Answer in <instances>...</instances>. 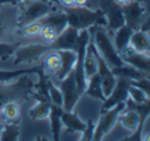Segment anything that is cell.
Masks as SVG:
<instances>
[{"instance_id":"603a6c76","label":"cell","mask_w":150,"mask_h":141,"mask_svg":"<svg viewBox=\"0 0 150 141\" xmlns=\"http://www.w3.org/2000/svg\"><path fill=\"white\" fill-rule=\"evenodd\" d=\"M86 93L93 99H98V100H104L105 96L103 93V87H101V81L98 74H94L87 79V85H86Z\"/></svg>"},{"instance_id":"e575fe53","label":"cell","mask_w":150,"mask_h":141,"mask_svg":"<svg viewBox=\"0 0 150 141\" xmlns=\"http://www.w3.org/2000/svg\"><path fill=\"white\" fill-rule=\"evenodd\" d=\"M94 128H96V126H94V121H93V120H88L87 123H86L84 130L81 131V138H80V140H83V141H90V140H93Z\"/></svg>"},{"instance_id":"836d02e7","label":"cell","mask_w":150,"mask_h":141,"mask_svg":"<svg viewBox=\"0 0 150 141\" xmlns=\"http://www.w3.org/2000/svg\"><path fill=\"white\" fill-rule=\"evenodd\" d=\"M131 85H133V86L139 87L140 90H143L144 93L149 96V92H150V81H149V76H146V78H140V79H135V81H131Z\"/></svg>"},{"instance_id":"6da1fadb","label":"cell","mask_w":150,"mask_h":141,"mask_svg":"<svg viewBox=\"0 0 150 141\" xmlns=\"http://www.w3.org/2000/svg\"><path fill=\"white\" fill-rule=\"evenodd\" d=\"M67 16V26L77 30L90 28L91 26L107 27V20L101 10H90L87 7H69L65 11Z\"/></svg>"},{"instance_id":"9a60e30c","label":"cell","mask_w":150,"mask_h":141,"mask_svg":"<svg viewBox=\"0 0 150 141\" xmlns=\"http://www.w3.org/2000/svg\"><path fill=\"white\" fill-rule=\"evenodd\" d=\"M97 49H96V45L93 40L90 38L87 47H86V54H84V59H83V69H84V75L86 79H88L90 76H93L94 74H97Z\"/></svg>"},{"instance_id":"d6986e66","label":"cell","mask_w":150,"mask_h":141,"mask_svg":"<svg viewBox=\"0 0 150 141\" xmlns=\"http://www.w3.org/2000/svg\"><path fill=\"white\" fill-rule=\"evenodd\" d=\"M35 97L38 99V102L34 104L33 107L30 109V117L33 120H44V119H48V114H49V110H51V104H49V100L39 96V94H35Z\"/></svg>"},{"instance_id":"5bb4252c","label":"cell","mask_w":150,"mask_h":141,"mask_svg":"<svg viewBox=\"0 0 150 141\" xmlns=\"http://www.w3.org/2000/svg\"><path fill=\"white\" fill-rule=\"evenodd\" d=\"M56 51L60 57V67H59V71L55 74V76L58 81H60L74 68L76 51H73V49H56Z\"/></svg>"},{"instance_id":"8992f818","label":"cell","mask_w":150,"mask_h":141,"mask_svg":"<svg viewBox=\"0 0 150 141\" xmlns=\"http://www.w3.org/2000/svg\"><path fill=\"white\" fill-rule=\"evenodd\" d=\"M121 9H122V14L125 19V24L129 26L132 30H137L140 23L147 17L146 7L136 0H131L129 3L121 6Z\"/></svg>"},{"instance_id":"44dd1931","label":"cell","mask_w":150,"mask_h":141,"mask_svg":"<svg viewBox=\"0 0 150 141\" xmlns=\"http://www.w3.org/2000/svg\"><path fill=\"white\" fill-rule=\"evenodd\" d=\"M1 116L4 121H13V123H18L20 117H21V107H20V103L16 100H10L4 103L1 109Z\"/></svg>"},{"instance_id":"5b68a950","label":"cell","mask_w":150,"mask_h":141,"mask_svg":"<svg viewBox=\"0 0 150 141\" xmlns=\"http://www.w3.org/2000/svg\"><path fill=\"white\" fill-rule=\"evenodd\" d=\"M117 121L125 130H128L131 133V135L128 138H125V140L135 141V140H140L142 138V130H143L144 124L140 123V114L137 113L135 109L125 107L119 113Z\"/></svg>"},{"instance_id":"7a4b0ae2","label":"cell","mask_w":150,"mask_h":141,"mask_svg":"<svg viewBox=\"0 0 150 141\" xmlns=\"http://www.w3.org/2000/svg\"><path fill=\"white\" fill-rule=\"evenodd\" d=\"M91 30L90 31V35H91V40L96 45V49L97 52L100 54V57L110 65L111 68H115V67H121L124 64V61L121 58V55L118 52L114 44H112L111 38L108 37L107 31H104L103 28L100 26H91Z\"/></svg>"},{"instance_id":"4dcf8cb0","label":"cell","mask_w":150,"mask_h":141,"mask_svg":"<svg viewBox=\"0 0 150 141\" xmlns=\"http://www.w3.org/2000/svg\"><path fill=\"white\" fill-rule=\"evenodd\" d=\"M42 27H44V26L41 24L39 20L27 23V24L23 26V34H24V35H28V37H35V35H39Z\"/></svg>"},{"instance_id":"484cf974","label":"cell","mask_w":150,"mask_h":141,"mask_svg":"<svg viewBox=\"0 0 150 141\" xmlns=\"http://www.w3.org/2000/svg\"><path fill=\"white\" fill-rule=\"evenodd\" d=\"M20 137V126L18 123L13 121H6L3 124L1 133H0V140L4 141H16Z\"/></svg>"},{"instance_id":"8fae6325","label":"cell","mask_w":150,"mask_h":141,"mask_svg":"<svg viewBox=\"0 0 150 141\" xmlns=\"http://www.w3.org/2000/svg\"><path fill=\"white\" fill-rule=\"evenodd\" d=\"M119 55H121V58H122V61H124V64L132 65L133 68H136V69H139V71H143V72H149L150 71L149 55L133 51L129 44L119 52Z\"/></svg>"},{"instance_id":"cb8c5ba5","label":"cell","mask_w":150,"mask_h":141,"mask_svg":"<svg viewBox=\"0 0 150 141\" xmlns=\"http://www.w3.org/2000/svg\"><path fill=\"white\" fill-rule=\"evenodd\" d=\"M62 110H63L62 107L51 104V110H49L48 117L51 120V128H52V133H53V140H59L60 133H62V120H60V112Z\"/></svg>"},{"instance_id":"d590c367","label":"cell","mask_w":150,"mask_h":141,"mask_svg":"<svg viewBox=\"0 0 150 141\" xmlns=\"http://www.w3.org/2000/svg\"><path fill=\"white\" fill-rule=\"evenodd\" d=\"M58 3H59V4H62L63 7H66V9L76 6V4H74V0H59Z\"/></svg>"},{"instance_id":"3957f363","label":"cell","mask_w":150,"mask_h":141,"mask_svg":"<svg viewBox=\"0 0 150 141\" xmlns=\"http://www.w3.org/2000/svg\"><path fill=\"white\" fill-rule=\"evenodd\" d=\"M124 109H125V102L124 103H118V104L107 109V110H101L103 113H101V117H100L97 126L94 128L93 140L100 141V140H103L107 134H110L111 130L115 127V124H117L118 116H119V113H121Z\"/></svg>"},{"instance_id":"83f0119b","label":"cell","mask_w":150,"mask_h":141,"mask_svg":"<svg viewBox=\"0 0 150 141\" xmlns=\"http://www.w3.org/2000/svg\"><path fill=\"white\" fill-rule=\"evenodd\" d=\"M39 68H33V69H21V71H0V82H11L13 79L21 78L27 74H34V72H38Z\"/></svg>"},{"instance_id":"4316f807","label":"cell","mask_w":150,"mask_h":141,"mask_svg":"<svg viewBox=\"0 0 150 141\" xmlns=\"http://www.w3.org/2000/svg\"><path fill=\"white\" fill-rule=\"evenodd\" d=\"M60 67V57H59L56 49H51V52L45 57V62H44V69L46 72L51 74H56Z\"/></svg>"},{"instance_id":"60d3db41","label":"cell","mask_w":150,"mask_h":141,"mask_svg":"<svg viewBox=\"0 0 150 141\" xmlns=\"http://www.w3.org/2000/svg\"><path fill=\"white\" fill-rule=\"evenodd\" d=\"M49 1H52V3H58L59 0H49Z\"/></svg>"},{"instance_id":"8d00e7d4","label":"cell","mask_w":150,"mask_h":141,"mask_svg":"<svg viewBox=\"0 0 150 141\" xmlns=\"http://www.w3.org/2000/svg\"><path fill=\"white\" fill-rule=\"evenodd\" d=\"M87 1L88 0H74V4L79 7H87Z\"/></svg>"},{"instance_id":"4fadbf2b","label":"cell","mask_w":150,"mask_h":141,"mask_svg":"<svg viewBox=\"0 0 150 141\" xmlns=\"http://www.w3.org/2000/svg\"><path fill=\"white\" fill-rule=\"evenodd\" d=\"M97 62H98V67H97V74L100 76V81H101V87H103V93L107 97L108 94L112 92V89L117 83V76L112 74L111 67L105 62L100 54L97 55Z\"/></svg>"},{"instance_id":"ffe728a7","label":"cell","mask_w":150,"mask_h":141,"mask_svg":"<svg viewBox=\"0 0 150 141\" xmlns=\"http://www.w3.org/2000/svg\"><path fill=\"white\" fill-rule=\"evenodd\" d=\"M111 71H112V74L115 75V76H122V78L131 79V81H135V79H140V78H146V76H149V72L139 71V69L133 68L132 65H128V64H122L121 67L111 68Z\"/></svg>"},{"instance_id":"9c48e42d","label":"cell","mask_w":150,"mask_h":141,"mask_svg":"<svg viewBox=\"0 0 150 141\" xmlns=\"http://www.w3.org/2000/svg\"><path fill=\"white\" fill-rule=\"evenodd\" d=\"M129 82H131V79H126V78H122V76H117V83H115L111 93L103 100L104 103L101 106V110H107V109L112 107V106H115L118 103H124L128 99Z\"/></svg>"},{"instance_id":"f546056e","label":"cell","mask_w":150,"mask_h":141,"mask_svg":"<svg viewBox=\"0 0 150 141\" xmlns=\"http://www.w3.org/2000/svg\"><path fill=\"white\" fill-rule=\"evenodd\" d=\"M128 97L135 103H144V102H149V96L144 93L143 90H140L139 87L131 85L129 82V89H128Z\"/></svg>"},{"instance_id":"74e56055","label":"cell","mask_w":150,"mask_h":141,"mask_svg":"<svg viewBox=\"0 0 150 141\" xmlns=\"http://www.w3.org/2000/svg\"><path fill=\"white\" fill-rule=\"evenodd\" d=\"M6 3H10V4H17V0H0V6H1V4H6Z\"/></svg>"},{"instance_id":"52a82bcc","label":"cell","mask_w":150,"mask_h":141,"mask_svg":"<svg viewBox=\"0 0 150 141\" xmlns=\"http://www.w3.org/2000/svg\"><path fill=\"white\" fill-rule=\"evenodd\" d=\"M48 51H51L49 45H42V44H30L24 45L21 48H17L14 52V64H33L35 61H38L44 54Z\"/></svg>"},{"instance_id":"277c9868","label":"cell","mask_w":150,"mask_h":141,"mask_svg":"<svg viewBox=\"0 0 150 141\" xmlns=\"http://www.w3.org/2000/svg\"><path fill=\"white\" fill-rule=\"evenodd\" d=\"M59 89L62 92V96H63V104H62V109L65 112H73L74 106L77 104L79 99L81 96V92L79 90L77 85H76V79H74V72L73 69L66 75L63 79L59 81Z\"/></svg>"},{"instance_id":"2e32d148","label":"cell","mask_w":150,"mask_h":141,"mask_svg":"<svg viewBox=\"0 0 150 141\" xmlns=\"http://www.w3.org/2000/svg\"><path fill=\"white\" fill-rule=\"evenodd\" d=\"M42 26H48V27L53 28L58 34H60L66 27H67V16L65 11H49V13L44 16L42 19H39Z\"/></svg>"},{"instance_id":"ab89813d","label":"cell","mask_w":150,"mask_h":141,"mask_svg":"<svg viewBox=\"0 0 150 141\" xmlns=\"http://www.w3.org/2000/svg\"><path fill=\"white\" fill-rule=\"evenodd\" d=\"M1 128H3V123H0V133H1Z\"/></svg>"},{"instance_id":"30bf717a","label":"cell","mask_w":150,"mask_h":141,"mask_svg":"<svg viewBox=\"0 0 150 141\" xmlns=\"http://www.w3.org/2000/svg\"><path fill=\"white\" fill-rule=\"evenodd\" d=\"M53 9L49 3H45V1H31L28 6L25 7V10L23 11L21 17L18 19V23L21 26H24L27 23H31V21H37L39 19H42L44 16L52 11Z\"/></svg>"},{"instance_id":"f1b7e54d","label":"cell","mask_w":150,"mask_h":141,"mask_svg":"<svg viewBox=\"0 0 150 141\" xmlns=\"http://www.w3.org/2000/svg\"><path fill=\"white\" fill-rule=\"evenodd\" d=\"M48 96H49V100L52 102V104L62 107V104H63V96H62V92H60L59 86L53 85L52 82H48Z\"/></svg>"},{"instance_id":"d6a6232c","label":"cell","mask_w":150,"mask_h":141,"mask_svg":"<svg viewBox=\"0 0 150 141\" xmlns=\"http://www.w3.org/2000/svg\"><path fill=\"white\" fill-rule=\"evenodd\" d=\"M39 35L44 38V40L46 41V42H53L55 41V38L58 37V33L53 30V28H51V27H48V26H44L42 27V30H41V33H39Z\"/></svg>"},{"instance_id":"f35d334b","label":"cell","mask_w":150,"mask_h":141,"mask_svg":"<svg viewBox=\"0 0 150 141\" xmlns=\"http://www.w3.org/2000/svg\"><path fill=\"white\" fill-rule=\"evenodd\" d=\"M117 4H119V6H124V4H126V3H129L131 0H114Z\"/></svg>"},{"instance_id":"1f68e13d","label":"cell","mask_w":150,"mask_h":141,"mask_svg":"<svg viewBox=\"0 0 150 141\" xmlns=\"http://www.w3.org/2000/svg\"><path fill=\"white\" fill-rule=\"evenodd\" d=\"M17 48L18 47H17V45H14V44L0 42V59H7V58L13 57Z\"/></svg>"},{"instance_id":"7402d4cb","label":"cell","mask_w":150,"mask_h":141,"mask_svg":"<svg viewBox=\"0 0 150 141\" xmlns=\"http://www.w3.org/2000/svg\"><path fill=\"white\" fill-rule=\"evenodd\" d=\"M132 33H133V30L126 24H124L122 27L115 30V35H114V42L115 44H114V47H115L118 52H121L129 44V38H131Z\"/></svg>"},{"instance_id":"e0dca14e","label":"cell","mask_w":150,"mask_h":141,"mask_svg":"<svg viewBox=\"0 0 150 141\" xmlns=\"http://www.w3.org/2000/svg\"><path fill=\"white\" fill-rule=\"evenodd\" d=\"M129 45L136 52H142V54L149 55V48H150L149 33H143L140 30H133L131 38H129Z\"/></svg>"},{"instance_id":"7c38bea8","label":"cell","mask_w":150,"mask_h":141,"mask_svg":"<svg viewBox=\"0 0 150 141\" xmlns=\"http://www.w3.org/2000/svg\"><path fill=\"white\" fill-rule=\"evenodd\" d=\"M77 38H79V30L67 26L62 33L58 34L55 41L49 44V47H51V49H73V51H76Z\"/></svg>"},{"instance_id":"d4e9b609","label":"cell","mask_w":150,"mask_h":141,"mask_svg":"<svg viewBox=\"0 0 150 141\" xmlns=\"http://www.w3.org/2000/svg\"><path fill=\"white\" fill-rule=\"evenodd\" d=\"M23 92V86L21 82L18 85H10V86H0V109L1 106L10 100H16L17 96Z\"/></svg>"},{"instance_id":"ac0fdd59","label":"cell","mask_w":150,"mask_h":141,"mask_svg":"<svg viewBox=\"0 0 150 141\" xmlns=\"http://www.w3.org/2000/svg\"><path fill=\"white\" fill-rule=\"evenodd\" d=\"M60 120L62 124L66 127V130L69 133H81L86 127V123L77 114H74L73 112H65L62 110L60 112Z\"/></svg>"},{"instance_id":"ba28073f","label":"cell","mask_w":150,"mask_h":141,"mask_svg":"<svg viewBox=\"0 0 150 141\" xmlns=\"http://www.w3.org/2000/svg\"><path fill=\"white\" fill-rule=\"evenodd\" d=\"M100 4H101V11L104 13L107 20V27L111 31H115L117 28L124 26L125 19L119 4H117L114 0H100Z\"/></svg>"}]
</instances>
